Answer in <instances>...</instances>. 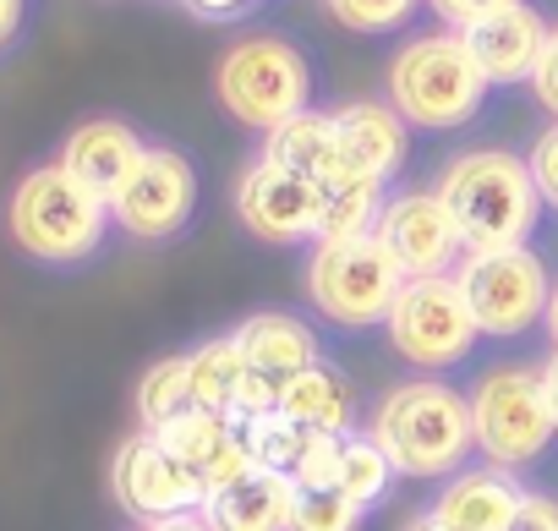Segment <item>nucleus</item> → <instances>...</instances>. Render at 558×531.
<instances>
[{
    "instance_id": "393cba45",
    "label": "nucleus",
    "mask_w": 558,
    "mask_h": 531,
    "mask_svg": "<svg viewBox=\"0 0 558 531\" xmlns=\"http://www.w3.org/2000/svg\"><path fill=\"white\" fill-rule=\"evenodd\" d=\"M241 438H246V449H252V460H257L263 471H279V476L296 482L324 433L291 422L286 411H263V417H246V422H241Z\"/></svg>"
},
{
    "instance_id": "f03ea898",
    "label": "nucleus",
    "mask_w": 558,
    "mask_h": 531,
    "mask_svg": "<svg viewBox=\"0 0 558 531\" xmlns=\"http://www.w3.org/2000/svg\"><path fill=\"white\" fill-rule=\"evenodd\" d=\"M438 197L449 203L465 252H493V246H525L547 214V197L531 176V159L514 148H460L438 170Z\"/></svg>"
},
{
    "instance_id": "f704fd0d",
    "label": "nucleus",
    "mask_w": 558,
    "mask_h": 531,
    "mask_svg": "<svg viewBox=\"0 0 558 531\" xmlns=\"http://www.w3.org/2000/svg\"><path fill=\"white\" fill-rule=\"evenodd\" d=\"M23 17H28V0H0V50L23 34Z\"/></svg>"
},
{
    "instance_id": "0eeeda50",
    "label": "nucleus",
    "mask_w": 558,
    "mask_h": 531,
    "mask_svg": "<svg viewBox=\"0 0 558 531\" xmlns=\"http://www.w3.org/2000/svg\"><path fill=\"white\" fill-rule=\"evenodd\" d=\"M405 286V269L389 257L378 236H345V241H313L302 263V291L307 307L340 329V335H367L389 324V307Z\"/></svg>"
},
{
    "instance_id": "20e7f679",
    "label": "nucleus",
    "mask_w": 558,
    "mask_h": 531,
    "mask_svg": "<svg viewBox=\"0 0 558 531\" xmlns=\"http://www.w3.org/2000/svg\"><path fill=\"white\" fill-rule=\"evenodd\" d=\"M389 105L411 121V132H460L487 110V72L476 67L465 34L438 28V34H411L384 72Z\"/></svg>"
},
{
    "instance_id": "aec40b11",
    "label": "nucleus",
    "mask_w": 558,
    "mask_h": 531,
    "mask_svg": "<svg viewBox=\"0 0 558 531\" xmlns=\"http://www.w3.org/2000/svg\"><path fill=\"white\" fill-rule=\"evenodd\" d=\"M291 509H296V482L263 466L203 498L208 531H291Z\"/></svg>"
},
{
    "instance_id": "39448f33",
    "label": "nucleus",
    "mask_w": 558,
    "mask_h": 531,
    "mask_svg": "<svg viewBox=\"0 0 558 531\" xmlns=\"http://www.w3.org/2000/svg\"><path fill=\"white\" fill-rule=\"evenodd\" d=\"M214 99L235 126L268 137L291 116L313 110V61L279 34H241L214 61Z\"/></svg>"
},
{
    "instance_id": "e433bc0d",
    "label": "nucleus",
    "mask_w": 558,
    "mask_h": 531,
    "mask_svg": "<svg viewBox=\"0 0 558 531\" xmlns=\"http://www.w3.org/2000/svg\"><path fill=\"white\" fill-rule=\"evenodd\" d=\"M542 389H547V411H553V422H558V351L542 357Z\"/></svg>"
},
{
    "instance_id": "c9c22d12",
    "label": "nucleus",
    "mask_w": 558,
    "mask_h": 531,
    "mask_svg": "<svg viewBox=\"0 0 558 531\" xmlns=\"http://www.w3.org/2000/svg\"><path fill=\"white\" fill-rule=\"evenodd\" d=\"M143 531H208V520H203V509H192V515H170V520H148Z\"/></svg>"
},
{
    "instance_id": "6ab92c4d",
    "label": "nucleus",
    "mask_w": 558,
    "mask_h": 531,
    "mask_svg": "<svg viewBox=\"0 0 558 531\" xmlns=\"http://www.w3.org/2000/svg\"><path fill=\"white\" fill-rule=\"evenodd\" d=\"M230 335H235L246 367H252L257 378L279 384V389H286L296 373H307L313 362H324V340H318V329H313L302 313H286V307L246 313Z\"/></svg>"
},
{
    "instance_id": "ddd939ff",
    "label": "nucleus",
    "mask_w": 558,
    "mask_h": 531,
    "mask_svg": "<svg viewBox=\"0 0 558 531\" xmlns=\"http://www.w3.org/2000/svg\"><path fill=\"white\" fill-rule=\"evenodd\" d=\"M110 493L132 520H170V515H192L203 509V482L159 444V433L137 427L132 438H121L116 460H110Z\"/></svg>"
},
{
    "instance_id": "a878e982",
    "label": "nucleus",
    "mask_w": 558,
    "mask_h": 531,
    "mask_svg": "<svg viewBox=\"0 0 558 531\" xmlns=\"http://www.w3.org/2000/svg\"><path fill=\"white\" fill-rule=\"evenodd\" d=\"M384 203H389V186L384 181H335L324 186V230L318 241H345V236H373L378 219H384Z\"/></svg>"
},
{
    "instance_id": "5701e85b",
    "label": "nucleus",
    "mask_w": 558,
    "mask_h": 531,
    "mask_svg": "<svg viewBox=\"0 0 558 531\" xmlns=\"http://www.w3.org/2000/svg\"><path fill=\"white\" fill-rule=\"evenodd\" d=\"M186 378H192V406L219 411V417H235L252 367H246L235 335H208V340H197L186 351Z\"/></svg>"
},
{
    "instance_id": "f8f14e48",
    "label": "nucleus",
    "mask_w": 558,
    "mask_h": 531,
    "mask_svg": "<svg viewBox=\"0 0 558 531\" xmlns=\"http://www.w3.org/2000/svg\"><path fill=\"white\" fill-rule=\"evenodd\" d=\"M389 257L405 269V280H427V275H454L465 263V236L449 214V203L438 197V186H405L389 192L384 219L373 230Z\"/></svg>"
},
{
    "instance_id": "58836bf2",
    "label": "nucleus",
    "mask_w": 558,
    "mask_h": 531,
    "mask_svg": "<svg viewBox=\"0 0 558 531\" xmlns=\"http://www.w3.org/2000/svg\"><path fill=\"white\" fill-rule=\"evenodd\" d=\"M400 531H444V526H438V520H433L427 509H416V515H411V520H405Z\"/></svg>"
},
{
    "instance_id": "f257e3e1",
    "label": "nucleus",
    "mask_w": 558,
    "mask_h": 531,
    "mask_svg": "<svg viewBox=\"0 0 558 531\" xmlns=\"http://www.w3.org/2000/svg\"><path fill=\"white\" fill-rule=\"evenodd\" d=\"M362 427L395 460V471L411 482H449L454 471L476 466L471 395L438 373H411V378L389 384L367 406Z\"/></svg>"
},
{
    "instance_id": "412c9836",
    "label": "nucleus",
    "mask_w": 558,
    "mask_h": 531,
    "mask_svg": "<svg viewBox=\"0 0 558 531\" xmlns=\"http://www.w3.org/2000/svg\"><path fill=\"white\" fill-rule=\"evenodd\" d=\"M279 411L291 422L313 427V433H329V438H345L362 427V400H356V384L324 357L313 362L307 373H296L286 389H279Z\"/></svg>"
},
{
    "instance_id": "a211bd4d",
    "label": "nucleus",
    "mask_w": 558,
    "mask_h": 531,
    "mask_svg": "<svg viewBox=\"0 0 558 531\" xmlns=\"http://www.w3.org/2000/svg\"><path fill=\"white\" fill-rule=\"evenodd\" d=\"M143 154H148V143H143V132L132 126V121H121V116H88V121H77L72 132H66V143H61V165L88 186V192H99L105 203L126 186V176L143 165Z\"/></svg>"
},
{
    "instance_id": "1a4fd4ad",
    "label": "nucleus",
    "mask_w": 558,
    "mask_h": 531,
    "mask_svg": "<svg viewBox=\"0 0 558 531\" xmlns=\"http://www.w3.org/2000/svg\"><path fill=\"white\" fill-rule=\"evenodd\" d=\"M454 280L471 302V318H476L482 340H498V346H514V340L536 335L542 318H547V302H553V269L531 241L525 246L465 252Z\"/></svg>"
},
{
    "instance_id": "bb28decb",
    "label": "nucleus",
    "mask_w": 558,
    "mask_h": 531,
    "mask_svg": "<svg viewBox=\"0 0 558 531\" xmlns=\"http://www.w3.org/2000/svg\"><path fill=\"white\" fill-rule=\"evenodd\" d=\"M132 406H137V427H148V433H154V427H165L170 417H181V411L192 406L186 351H175V357H159L154 367H143Z\"/></svg>"
},
{
    "instance_id": "cd10ccee",
    "label": "nucleus",
    "mask_w": 558,
    "mask_h": 531,
    "mask_svg": "<svg viewBox=\"0 0 558 531\" xmlns=\"http://www.w3.org/2000/svg\"><path fill=\"white\" fill-rule=\"evenodd\" d=\"M291 531H367V509L351 504L340 487H296Z\"/></svg>"
},
{
    "instance_id": "7c9ffc66",
    "label": "nucleus",
    "mask_w": 558,
    "mask_h": 531,
    "mask_svg": "<svg viewBox=\"0 0 558 531\" xmlns=\"http://www.w3.org/2000/svg\"><path fill=\"white\" fill-rule=\"evenodd\" d=\"M525 88H531V99H536V105H542V110L558 121V23L547 28L542 61H536V72H531V83H525Z\"/></svg>"
},
{
    "instance_id": "c756f323",
    "label": "nucleus",
    "mask_w": 558,
    "mask_h": 531,
    "mask_svg": "<svg viewBox=\"0 0 558 531\" xmlns=\"http://www.w3.org/2000/svg\"><path fill=\"white\" fill-rule=\"evenodd\" d=\"M525 159H531V176H536L547 208H558V121L536 132V143L525 148Z\"/></svg>"
},
{
    "instance_id": "4be33fe9",
    "label": "nucleus",
    "mask_w": 558,
    "mask_h": 531,
    "mask_svg": "<svg viewBox=\"0 0 558 531\" xmlns=\"http://www.w3.org/2000/svg\"><path fill=\"white\" fill-rule=\"evenodd\" d=\"M263 159H274V165H286V170H302V176H313L318 186H329L335 176H340V126H335V110H302V116H291L286 126H274L268 137H263V148H257Z\"/></svg>"
},
{
    "instance_id": "2f4dec72",
    "label": "nucleus",
    "mask_w": 558,
    "mask_h": 531,
    "mask_svg": "<svg viewBox=\"0 0 558 531\" xmlns=\"http://www.w3.org/2000/svg\"><path fill=\"white\" fill-rule=\"evenodd\" d=\"M504 7H514V0H427V12H433L444 28H454V34H465L471 23H482V17H493V12H504Z\"/></svg>"
},
{
    "instance_id": "9d476101",
    "label": "nucleus",
    "mask_w": 558,
    "mask_h": 531,
    "mask_svg": "<svg viewBox=\"0 0 558 531\" xmlns=\"http://www.w3.org/2000/svg\"><path fill=\"white\" fill-rule=\"evenodd\" d=\"M197 203H203V176H197L192 154L175 143H148L143 165L110 197V214H116L121 236H132L143 246H165V241L186 236V225L197 219Z\"/></svg>"
},
{
    "instance_id": "7ed1b4c3",
    "label": "nucleus",
    "mask_w": 558,
    "mask_h": 531,
    "mask_svg": "<svg viewBox=\"0 0 558 531\" xmlns=\"http://www.w3.org/2000/svg\"><path fill=\"white\" fill-rule=\"evenodd\" d=\"M7 230L17 241V252H28L34 263H50V269H77V263L99 257L116 214L99 192H88L61 159L34 165L7 203Z\"/></svg>"
},
{
    "instance_id": "423d86ee",
    "label": "nucleus",
    "mask_w": 558,
    "mask_h": 531,
    "mask_svg": "<svg viewBox=\"0 0 558 531\" xmlns=\"http://www.w3.org/2000/svg\"><path fill=\"white\" fill-rule=\"evenodd\" d=\"M471 395V427H476V460L498 466V471H536L553 444H558V422L547 411V389H542V362H487L476 373Z\"/></svg>"
},
{
    "instance_id": "4468645a",
    "label": "nucleus",
    "mask_w": 558,
    "mask_h": 531,
    "mask_svg": "<svg viewBox=\"0 0 558 531\" xmlns=\"http://www.w3.org/2000/svg\"><path fill=\"white\" fill-rule=\"evenodd\" d=\"M335 126H340V176L335 181L362 176V181L395 186L405 176L416 132L389 99H345V105H335Z\"/></svg>"
},
{
    "instance_id": "c85d7f7f",
    "label": "nucleus",
    "mask_w": 558,
    "mask_h": 531,
    "mask_svg": "<svg viewBox=\"0 0 558 531\" xmlns=\"http://www.w3.org/2000/svg\"><path fill=\"white\" fill-rule=\"evenodd\" d=\"M329 17L345 28V34H400L411 28V17L427 7V0H324Z\"/></svg>"
},
{
    "instance_id": "b1692460",
    "label": "nucleus",
    "mask_w": 558,
    "mask_h": 531,
    "mask_svg": "<svg viewBox=\"0 0 558 531\" xmlns=\"http://www.w3.org/2000/svg\"><path fill=\"white\" fill-rule=\"evenodd\" d=\"M395 482H400V471H395V460L373 444V433L367 427H356V433H345L340 438V460H335V487L351 498V504H362L367 515L395 493Z\"/></svg>"
},
{
    "instance_id": "f3484780",
    "label": "nucleus",
    "mask_w": 558,
    "mask_h": 531,
    "mask_svg": "<svg viewBox=\"0 0 558 531\" xmlns=\"http://www.w3.org/2000/svg\"><path fill=\"white\" fill-rule=\"evenodd\" d=\"M547 28H553V23L542 17V7H531V0H514V7H504V12L471 23V28H465V45H471V56H476V67L487 72L493 88H520V83H531V72H536V61H542Z\"/></svg>"
},
{
    "instance_id": "9b49d317",
    "label": "nucleus",
    "mask_w": 558,
    "mask_h": 531,
    "mask_svg": "<svg viewBox=\"0 0 558 531\" xmlns=\"http://www.w3.org/2000/svg\"><path fill=\"white\" fill-rule=\"evenodd\" d=\"M230 208H235L241 230L263 246H313L324 230V186L302 170L263 159V154L235 176Z\"/></svg>"
},
{
    "instance_id": "2eb2a0df",
    "label": "nucleus",
    "mask_w": 558,
    "mask_h": 531,
    "mask_svg": "<svg viewBox=\"0 0 558 531\" xmlns=\"http://www.w3.org/2000/svg\"><path fill=\"white\" fill-rule=\"evenodd\" d=\"M154 433L203 482V493H219V487H230L235 476H246L257 466L252 449H246V438H241V422L235 417H219V411H203V406H186L181 417H170Z\"/></svg>"
},
{
    "instance_id": "6e6552de",
    "label": "nucleus",
    "mask_w": 558,
    "mask_h": 531,
    "mask_svg": "<svg viewBox=\"0 0 558 531\" xmlns=\"http://www.w3.org/2000/svg\"><path fill=\"white\" fill-rule=\"evenodd\" d=\"M384 340L389 351L411 367V373H460L471 367L476 346H482V329L471 318V302L460 291L454 275H427V280H405L395 307H389V324H384Z\"/></svg>"
},
{
    "instance_id": "72a5a7b5",
    "label": "nucleus",
    "mask_w": 558,
    "mask_h": 531,
    "mask_svg": "<svg viewBox=\"0 0 558 531\" xmlns=\"http://www.w3.org/2000/svg\"><path fill=\"white\" fill-rule=\"evenodd\" d=\"M181 7L192 17H203V23H235V17H246L257 7V0H181Z\"/></svg>"
},
{
    "instance_id": "4c0bfd02",
    "label": "nucleus",
    "mask_w": 558,
    "mask_h": 531,
    "mask_svg": "<svg viewBox=\"0 0 558 531\" xmlns=\"http://www.w3.org/2000/svg\"><path fill=\"white\" fill-rule=\"evenodd\" d=\"M542 335H547V346L558 351V275H553V302H547V318H542Z\"/></svg>"
},
{
    "instance_id": "dca6fc26",
    "label": "nucleus",
    "mask_w": 558,
    "mask_h": 531,
    "mask_svg": "<svg viewBox=\"0 0 558 531\" xmlns=\"http://www.w3.org/2000/svg\"><path fill=\"white\" fill-rule=\"evenodd\" d=\"M525 482L514 471H498L487 460L454 471L449 482H438V493L427 498V515L444 531H509L520 504H525Z\"/></svg>"
},
{
    "instance_id": "473e14b6",
    "label": "nucleus",
    "mask_w": 558,
    "mask_h": 531,
    "mask_svg": "<svg viewBox=\"0 0 558 531\" xmlns=\"http://www.w3.org/2000/svg\"><path fill=\"white\" fill-rule=\"evenodd\" d=\"M509 531H558V493H542V487H531Z\"/></svg>"
}]
</instances>
